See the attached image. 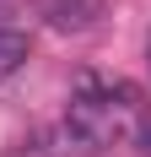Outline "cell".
<instances>
[{"instance_id":"4","label":"cell","mask_w":151,"mask_h":157,"mask_svg":"<svg viewBox=\"0 0 151 157\" xmlns=\"http://www.w3.org/2000/svg\"><path fill=\"white\" fill-rule=\"evenodd\" d=\"M130 136H135V152H140V157H151V103H140V114H135V125H130Z\"/></svg>"},{"instance_id":"2","label":"cell","mask_w":151,"mask_h":157,"mask_svg":"<svg viewBox=\"0 0 151 157\" xmlns=\"http://www.w3.org/2000/svg\"><path fill=\"white\" fill-rule=\"evenodd\" d=\"M38 11H43L49 27H60V33H87L103 22V0H38Z\"/></svg>"},{"instance_id":"3","label":"cell","mask_w":151,"mask_h":157,"mask_svg":"<svg viewBox=\"0 0 151 157\" xmlns=\"http://www.w3.org/2000/svg\"><path fill=\"white\" fill-rule=\"evenodd\" d=\"M32 44H27V33L22 27H0V81H11L22 65H27Z\"/></svg>"},{"instance_id":"1","label":"cell","mask_w":151,"mask_h":157,"mask_svg":"<svg viewBox=\"0 0 151 157\" xmlns=\"http://www.w3.org/2000/svg\"><path fill=\"white\" fill-rule=\"evenodd\" d=\"M135 114H140V92L130 87V81L97 76V71H81L76 87H70V109H65L60 136L70 141V152L97 157V152H108L113 141L130 136Z\"/></svg>"}]
</instances>
